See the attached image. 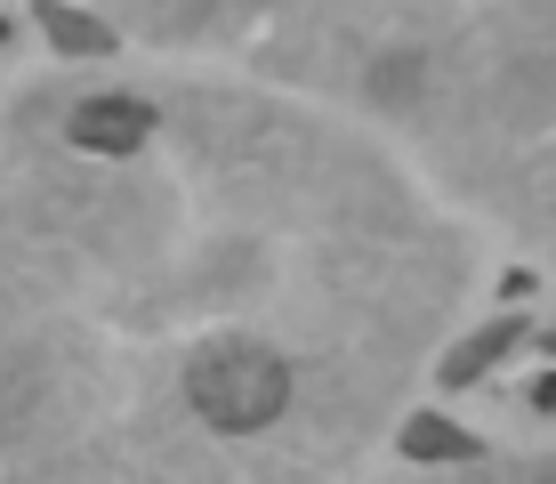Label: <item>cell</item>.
<instances>
[{
    "instance_id": "cell-1",
    "label": "cell",
    "mask_w": 556,
    "mask_h": 484,
    "mask_svg": "<svg viewBox=\"0 0 556 484\" xmlns=\"http://www.w3.org/2000/svg\"><path fill=\"white\" fill-rule=\"evenodd\" d=\"M186 396H194V412L218 436H258V429H275L282 404H291V363H282L275 347H258V339H218V347L194 356Z\"/></svg>"
},
{
    "instance_id": "cell-2",
    "label": "cell",
    "mask_w": 556,
    "mask_h": 484,
    "mask_svg": "<svg viewBox=\"0 0 556 484\" xmlns=\"http://www.w3.org/2000/svg\"><path fill=\"white\" fill-rule=\"evenodd\" d=\"M146 129H153L146 97H89V106L73 113V146H89V153H129Z\"/></svg>"
},
{
    "instance_id": "cell-3",
    "label": "cell",
    "mask_w": 556,
    "mask_h": 484,
    "mask_svg": "<svg viewBox=\"0 0 556 484\" xmlns=\"http://www.w3.org/2000/svg\"><path fill=\"white\" fill-rule=\"evenodd\" d=\"M41 25L56 33V49H81V57H105V49H113V33L98 25V16L65 9V0H41Z\"/></svg>"
},
{
    "instance_id": "cell-4",
    "label": "cell",
    "mask_w": 556,
    "mask_h": 484,
    "mask_svg": "<svg viewBox=\"0 0 556 484\" xmlns=\"http://www.w3.org/2000/svg\"><path fill=\"white\" fill-rule=\"evenodd\" d=\"M404 452H412V460H468L476 444L459 436V429H444V420H412V429H404Z\"/></svg>"
},
{
    "instance_id": "cell-5",
    "label": "cell",
    "mask_w": 556,
    "mask_h": 484,
    "mask_svg": "<svg viewBox=\"0 0 556 484\" xmlns=\"http://www.w3.org/2000/svg\"><path fill=\"white\" fill-rule=\"evenodd\" d=\"M508 339H516V332H508V323H501V332H484V339H468V347H459V356L444 363V380H452V387H459V380H476V372H484V363H492V356H501V347H508Z\"/></svg>"
},
{
    "instance_id": "cell-6",
    "label": "cell",
    "mask_w": 556,
    "mask_h": 484,
    "mask_svg": "<svg viewBox=\"0 0 556 484\" xmlns=\"http://www.w3.org/2000/svg\"><path fill=\"white\" fill-rule=\"evenodd\" d=\"M541 404H548V412H556V380H541Z\"/></svg>"
},
{
    "instance_id": "cell-7",
    "label": "cell",
    "mask_w": 556,
    "mask_h": 484,
    "mask_svg": "<svg viewBox=\"0 0 556 484\" xmlns=\"http://www.w3.org/2000/svg\"><path fill=\"white\" fill-rule=\"evenodd\" d=\"M0 41H9V25H0Z\"/></svg>"
}]
</instances>
